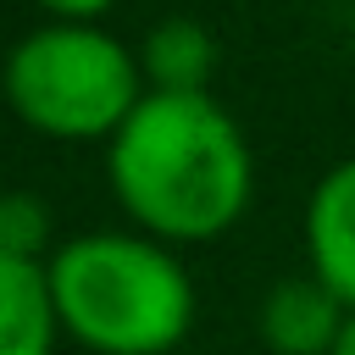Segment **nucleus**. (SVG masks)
Listing matches in <instances>:
<instances>
[{"label": "nucleus", "instance_id": "nucleus-1", "mask_svg": "<svg viewBox=\"0 0 355 355\" xmlns=\"http://www.w3.org/2000/svg\"><path fill=\"white\" fill-rule=\"evenodd\" d=\"M105 172L122 211L178 244L227 233L250 200V144L211 94H144Z\"/></svg>", "mask_w": 355, "mask_h": 355}, {"label": "nucleus", "instance_id": "nucleus-2", "mask_svg": "<svg viewBox=\"0 0 355 355\" xmlns=\"http://www.w3.org/2000/svg\"><path fill=\"white\" fill-rule=\"evenodd\" d=\"M61 327L100 355H161L194 322L189 272L150 239L83 233L50 255Z\"/></svg>", "mask_w": 355, "mask_h": 355}, {"label": "nucleus", "instance_id": "nucleus-3", "mask_svg": "<svg viewBox=\"0 0 355 355\" xmlns=\"http://www.w3.org/2000/svg\"><path fill=\"white\" fill-rule=\"evenodd\" d=\"M139 78V61L111 33L89 22H55L17 39L6 61V100L50 139H116V128L150 94Z\"/></svg>", "mask_w": 355, "mask_h": 355}, {"label": "nucleus", "instance_id": "nucleus-4", "mask_svg": "<svg viewBox=\"0 0 355 355\" xmlns=\"http://www.w3.org/2000/svg\"><path fill=\"white\" fill-rule=\"evenodd\" d=\"M344 322H349V305L316 272L311 277H283L261 300V338L277 355H333Z\"/></svg>", "mask_w": 355, "mask_h": 355}, {"label": "nucleus", "instance_id": "nucleus-5", "mask_svg": "<svg viewBox=\"0 0 355 355\" xmlns=\"http://www.w3.org/2000/svg\"><path fill=\"white\" fill-rule=\"evenodd\" d=\"M305 250H311V272L355 311V161H338L311 189Z\"/></svg>", "mask_w": 355, "mask_h": 355}, {"label": "nucleus", "instance_id": "nucleus-6", "mask_svg": "<svg viewBox=\"0 0 355 355\" xmlns=\"http://www.w3.org/2000/svg\"><path fill=\"white\" fill-rule=\"evenodd\" d=\"M61 327L44 261L0 255V355H50Z\"/></svg>", "mask_w": 355, "mask_h": 355}, {"label": "nucleus", "instance_id": "nucleus-7", "mask_svg": "<svg viewBox=\"0 0 355 355\" xmlns=\"http://www.w3.org/2000/svg\"><path fill=\"white\" fill-rule=\"evenodd\" d=\"M139 72H144L150 94H205V83L216 72V39H211V28L194 22V17L155 22L144 33Z\"/></svg>", "mask_w": 355, "mask_h": 355}, {"label": "nucleus", "instance_id": "nucleus-8", "mask_svg": "<svg viewBox=\"0 0 355 355\" xmlns=\"http://www.w3.org/2000/svg\"><path fill=\"white\" fill-rule=\"evenodd\" d=\"M50 239V205L39 194H6L0 200V255L39 261Z\"/></svg>", "mask_w": 355, "mask_h": 355}, {"label": "nucleus", "instance_id": "nucleus-9", "mask_svg": "<svg viewBox=\"0 0 355 355\" xmlns=\"http://www.w3.org/2000/svg\"><path fill=\"white\" fill-rule=\"evenodd\" d=\"M44 11H55L61 22H94L100 11H111L116 0H39Z\"/></svg>", "mask_w": 355, "mask_h": 355}, {"label": "nucleus", "instance_id": "nucleus-10", "mask_svg": "<svg viewBox=\"0 0 355 355\" xmlns=\"http://www.w3.org/2000/svg\"><path fill=\"white\" fill-rule=\"evenodd\" d=\"M333 355H355V311H349V322H344V333H338Z\"/></svg>", "mask_w": 355, "mask_h": 355}]
</instances>
